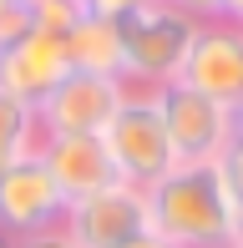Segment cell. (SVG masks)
I'll return each instance as SVG.
<instances>
[{"label": "cell", "mask_w": 243, "mask_h": 248, "mask_svg": "<svg viewBox=\"0 0 243 248\" xmlns=\"http://www.w3.org/2000/svg\"><path fill=\"white\" fill-rule=\"evenodd\" d=\"M147 193V228L172 248H243V162H178Z\"/></svg>", "instance_id": "obj_1"}, {"label": "cell", "mask_w": 243, "mask_h": 248, "mask_svg": "<svg viewBox=\"0 0 243 248\" xmlns=\"http://www.w3.org/2000/svg\"><path fill=\"white\" fill-rule=\"evenodd\" d=\"M197 26H203V20L182 16V10L162 5V0H147V5L127 10V16L117 20V31H122V81L127 86H147V92L178 81Z\"/></svg>", "instance_id": "obj_2"}, {"label": "cell", "mask_w": 243, "mask_h": 248, "mask_svg": "<svg viewBox=\"0 0 243 248\" xmlns=\"http://www.w3.org/2000/svg\"><path fill=\"white\" fill-rule=\"evenodd\" d=\"M102 147H106V157H112L117 177L132 183V187H152L162 172H172L178 157H172L167 127H162L157 92H147V86H127L122 107L112 111V122L102 127Z\"/></svg>", "instance_id": "obj_3"}, {"label": "cell", "mask_w": 243, "mask_h": 248, "mask_svg": "<svg viewBox=\"0 0 243 248\" xmlns=\"http://www.w3.org/2000/svg\"><path fill=\"white\" fill-rule=\"evenodd\" d=\"M157 107H162V127H167L178 162H218L223 152L238 147V111L233 107H218L213 96L193 92L182 81L157 86Z\"/></svg>", "instance_id": "obj_4"}, {"label": "cell", "mask_w": 243, "mask_h": 248, "mask_svg": "<svg viewBox=\"0 0 243 248\" xmlns=\"http://www.w3.org/2000/svg\"><path fill=\"white\" fill-rule=\"evenodd\" d=\"M127 96V81L91 71H66L46 96L36 101V127L41 137H102L112 111Z\"/></svg>", "instance_id": "obj_5"}, {"label": "cell", "mask_w": 243, "mask_h": 248, "mask_svg": "<svg viewBox=\"0 0 243 248\" xmlns=\"http://www.w3.org/2000/svg\"><path fill=\"white\" fill-rule=\"evenodd\" d=\"M61 228L76 248H122L127 238L147 233V193L132 183H112L102 193L66 202Z\"/></svg>", "instance_id": "obj_6"}, {"label": "cell", "mask_w": 243, "mask_h": 248, "mask_svg": "<svg viewBox=\"0 0 243 248\" xmlns=\"http://www.w3.org/2000/svg\"><path fill=\"white\" fill-rule=\"evenodd\" d=\"M178 81L213 96L218 107L243 111V26L238 20H203L197 26Z\"/></svg>", "instance_id": "obj_7"}, {"label": "cell", "mask_w": 243, "mask_h": 248, "mask_svg": "<svg viewBox=\"0 0 243 248\" xmlns=\"http://www.w3.org/2000/svg\"><path fill=\"white\" fill-rule=\"evenodd\" d=\"M61 213H66V198L51 183L41 152H26L0 167V233L5 238H30L41 228H56Z\"/></svg>", "instance_id": "obj_8"}, {"label": "cell", "mask_w": 243, "mask_h": 248, "mask_svg": "<svg viewBox=\"0 0 243 248\" xmlns=\"http://www.w3.org/2000/svg\"><path fill=\"white\" fill-rule=\"evenodd\" d=\"M66 71H71V61H66L61 36L30 31V36H20L15 46L0 51V92L15 96V101H26L30 111H36V101L46 96Z\"/></svg>", "instance_id": "obj_9"}, {"label": "cell", "mask_w": 243, "mask_h": 248, "mask_svg": "<svg viewBox=\"0 0 243 248\" xmlns=\"http://www.w3.org/2000/svg\"><path fill=\"white\" fill-rule=\"evenodd\" d=\"M36 152H41V162H46L51 183L61 187L66 202L122 183L117 167H112V157H106V147H102V137H41Z\"/></svg>", "instance_id": "obj_10"}, {"label": "cell", "mask_w": 243, "mask_h": 248, "mask_svg": "<svg viewBox=\"0 0 243 248\" xmlns=\"http://www.w3.org/2000/svg\"><path fill=\"white\" fill-rule=\"evenodd\" d=\"M61 46H66V61H71V71L117 76V81H122V31H117V20L91 16V10H86V16L61 36Z\"/></svg>", "instance_id": "obj_11"}, {"label": "cell", "mask_w": 243, "mask_h": 248, "mask_svg": "<svg viewBox=\"0 0 243 248\" xmlns=\"http://www.w3.org/2000/svg\"><path fill=\"white\" fill-rule=\"evenodd\" d=\"M36 142H41L36 111H30L26 101L0 92V167L15 162V157H26V152H36Z\"/></svg>", "instance_id": "obj_12"}, {"label": "cell", "mask_w": 243, "mask_h": 248, "mask_svg": "<svg viewBox=\"0 0 243 248\" xmlns=\"http://www.w3.org/2000/svg\"><path fill=\"white\" fill-rule=\"evenodd\" d=\"M20 5H26L30 31H41V36H66V31L86 16L81 0H20Z\"/></svg>", "instance_id": "obj_13"}, {"label": "cell", "mask_w": 243, "mask_h": 248, "mask_svg": "<svg viewBox=\"0 0 243 248\" xmlns=\"http://www.w3.org/2000/svg\"><path fill=\"white\" fill-rule=\"evenodd\" d=\"M193 20H243V0H162Z\"/></svg>", "instance_id": "obj_14"}, {"label": "cell", "mask_w": 243, "mask_h": 248, "mask_svg": "<svg viewBox=\"0 0 243 248\" xmlns=\"http://www.w3.org/2000/svg\"><path fill=\"white\" fill-rule=\"evenodd\" d=\"M20 36H30V20H26V5H20V0H10V5L0 10V51L15 46Z\"/></svg>", "instance_id": "obj_15"}, {"label": "cell", "mask_w": 243, "mask_h": 248, "mask_svg": "<svg viewBox=\"0 0 243 248\" xmlns=\"http://www.w3.org/2000/svg\"><path fill=\"white\" fill-rule=\"evenodd\" d=\"M15 248H76V243L66 238V228L56 223V228H41V233H30V238H15Z\"/></svg>", "instance_id": "obj_16"}, {"label": "cell", "mask_w": 243, "mask_h": 248, "mask_svg": "<svg viewBox=\"0 0 243 248\" xmlns=\"http://www.w3.org/2000/svg\"><path fill=\"white\" fill-rule=\"evenodd\" d=\"M91 16H106V20H122L127 10H137V5H147V0H81Z\"/></svg>", "instance_id": "obj_17"}, {"label": "cell", "mask_w": 243, "mask_h": 248, "mask_svg": "<svg viewBox=\"0 0 243 248\" xmlns=\"http://www.w3.org/2000/svg\"><path fill=\"white\" fill-rule=\"evenodd\" d=\"M122 248H172V243H162L157 233L147 228V233H137V238H127V243H122Z\"/></svg>", "instance_id": "obj_18"}, {"label": "cell", "mask_w": 243, "mask_h": 248, "mask_svg": "<svg viewBox=\"0 0 243 248\" xmlns=\"http://www.w3.org/2000/svg\"><path fill=\"white\" fill-rule=\"evenodd\" d=\"M0 248H15V238H5V233H0Z\"/></svg>", "instance_id": "obj_19"}, {"label": "cell", "mask_w": 243, "mask_h": 248, "mask_svg": "<svg viewBox=\"0 0 243 248\" xmlns=\"http://www.w3.org/2000/svg\"><path fill=\"white\" fill-rule=\"evenodd\" d=\"M5 5H10V0H0V10H5Z\"/></svg>", "instance_id": "obj_20"}]
</instances>
